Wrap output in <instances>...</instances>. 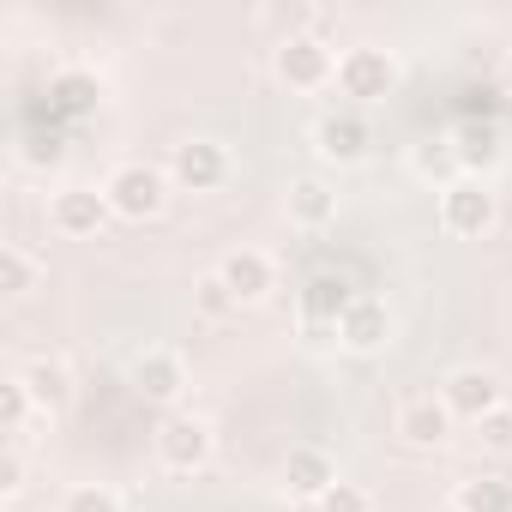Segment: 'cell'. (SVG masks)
<instances>
[{
    "label": "cell",
    "instance_id": "cell-7",
    "mask_svg": "<svg viewBox=\"0 0 512 512\" xmlns=\"http://www.w3.org/2000/svg\"><path fill=\"white\" fill-rule=\"evenodd\" d=\"M308 145L326 169H356L374 157V121L362 109H326V115H314Z\"/></svg>",
    "mask_w": 512,
    "mask_h": 512
},
{
    "label": "cell",
    "instance_id": "cell-27",
    "mask_svg": "<svg viewBox=\"0 0 512 512\" xmlns=\"http://www.w3.org/2000/svg\"><path fill=\"white\" fill-rule=\"evenodd\" d=\"M476 446H482L488 458H512V404H500L494 416L476 422Z\"/></svg>",
    "mask_w": 512,
    "mask_h": 512
},
{
    "label": "cell",
    "instance_id": "cell-21",
    "mask_svg": "<svg viewBox=\"0 0 512 512\" xmlns=\"http://www.w3.org/2000/svg\"><path fill=\"white\" fill-rule=\"evenodd\" d=\"M452 512H512V482L494 470H476L452 488Z\"/></svg>",
    "mask_w": 512,
    "mask_h": 512
},
{
    "label": "cell",
    "instance_id": "cell-22",
    "mask_svg": "<svg viewBox=\"0 0 512 512\" xmlns=\"http://www.w3.org/2000/svg\"><path fill=\"white\" fill-rule=\"evenodd\" d=\"M55 103H61L67 115H91V109L103 103V79L85 73V67H67V73H55Z\"/></svg>",
    "mask_w": 512,
    "mask_h": 512
},
{
    "label": "cell",
    "instance_id": "cell-15",
    "mask_svg": "<svg viewBox=\"0 0 512 512\" xmlns=\"http://www.w3.org/2000/svg\"><path fill=\"white\" fill-rule=\"evenodd\" d=\"M338 187L326 181V175H296L290 187H284V217H290V229H302V235H320V229H332L338 223Z\"/></svg>",
    "mask_w": 512,
    "mask_h": 512
},
{
    "label": "cell",
    "instance_id": "cell-11",
    "mask_svg": "<svg viewBox=\"0 0 512 512\" xmlns=\"http://www.w3.org/2000/svg\"><path fill=\"white\" fill-rule=\"evenodd\" d=\"M362 290L344 278V272H314L302 290H296V314H302V332L320 344V338H332L338 344V320L350 314V302H356Z\"/></svg>",
    "mask_w": 512,
    "mask_h": 512
},
{
    "label": "cell",
    "instance_id": "cell-5",
    "mask_svg": "<svg viewBox=\"0 0 512 512\" xmlns=\"http://www.w3.org/2000/svg\"><path fill=\"white\" fill-rule=\"evenodd\" d=\"M169 181L175 193H223L235 181V151L211 133H187L181 145H169Z\"/></svg>",
    "mask_w": 512,
    "mask_h": 512
},
{
    "label": "cell",
    "instance_id": "cell-16",
    "mask_svg": "<svg viewBox=\"0 0 512 512\" xmlns=\"http://www.w3.org/2000/svg\"><path fill=\"white\" fill-rule=\"evenodd\" d=\"M19 380H25L31 404H37L49 422H55V416L73 404V392H79V380H73V362H67V356H49V350H43V356H25V362H19Z\"/></svg>",
    "mask_w": 512,
    "mask_h": 512
},
{
    "label": "cell",
    "instance_id": "cell-9",
    "mask_svg": "<svg viewBox=\"0 0 512 512\" xmlns=\"http://www.w3.org/2000/svg\"><path fill=\"white\" fill-rule=\"evenodd\" d=\"M127 386L145 398V404H163V410H181L187 398V356L175 344H145L127 356Z\"/></svg>",
    "mask_w": 512,
    "mask_h": 512
},
{
    "label": "cell",
    "instance_id": "cell-10",
    "mask_svg": "<svg viewBox=\"0 0 512 512\" xmlns=\"http://www.w3.org/2000/svg\"><path fill=\"white\" fill-rule=\"evenodd\" d=\"M392 434H398V446H410V452H446L452 434H458V416L446 410L440 392H410V398H398V410H392Z\"/></svg>",
    "mask_w": 512,
    "mask_h": 512
},
{
    "label": "cell",
    "instance_id": "cell-13",
    "mask_svg": "<svg viewBox=\"0 0 512 512\" xmlns=\"http://www.w3.org/2000/svg\"><path fill=\"white\" fill-rule=\"evenodd\" d=\"M392 338H398V314L386 308V296H368L362 290L350 302V314L338 320V350L344 356H386Z\"/></svg>",
    "mask_w": 512,
    "mask_h": 512
},
{
    "label": "cell",
    "instance_id": "cell-30",
    "mask_svg": "<svg viewBox=\"0 0 512 512\" xmlns=\"http://www.w3.org/2000/svg\"><path fill=\"white\" fill-rule=\"evenodd\" d=\"M500 85H506V97H512V49H506V61H500Z\"/></svg>",
    "mask_w": 512,
    "mask_h": 512
},
{
    "label": "cell",
    "instance_id": "cell-6",
    "mask_svg": "<svg viewBox=\"0 0 512 512\" xmlns=\"http://www.w3.org/2000/svg\"><path fill=\"white\" fill-rule=\"evenodd\" d=\"M500 223V193L482 175H458L452 187H440V229L452 241H488Z\"/></svg>",
    "mask_w": 512,
    "mask_h": 512
},
{
    "label": "cell",
    "instance_id": "cell-28",
    "mask_svg": "<svg viewBox=\"0 0 512 512\" xmlns=\"http://www.w3.org/2000/svg\"><path fill=\"white\" fill-rule=\"evenodd\" d=\"M314 512H374V494H368L362 482H338V488H332Z\"/></svg>",
    "mask_w": 512,
    "mask_h": 512
},
{
    "label": "cell",
    "instance_id": "cell-17",
    "mask_svg": "<svg viewBox=\"0 0 512 512\" xmlns=\"http://www.w3.org/2000/svg\"><path fill=\"white\" fill-rule=\"evenodd\" d=\"M338 482H344V476H338V458H332L326 446H290V452H284V494H290V500L320 506Z\"/></svg>",
    "mask_w": 512,
    "mask_h": 512
},
{
    "label": "cell",
    "instance_id": "cell-26",
    "mask_svg": "<svg viewBox=\"0 0 512 512\" xmlns=\"http://www.w3.org/2000/svg\"><path fill=\"white\" fill-rule=\"evenodd\" d=\"M31 488V452L19 440H7V452H0V494H7V506Z\"/></svg>",
    "mask_w": 512,
    "mask_h": 512
},
{
    "label": "cell",
    "instance_id": "cell-24",
    "mask_svg": "<svg viewBox=\"0 0 512 512\" xmlns=\"http://www.w3.org/2000/svg\"><path fill=\"white\" fill-rule=\"evenodd\" d=\"M193 314H199V320H211V326H217V320H235V314H241V302L229 296V284L217 278V266L193 278Z\"/></svg>",
    "mask_w": 512,
    "mask_h": 512
},
{
    "label": "cell",
    "instance_id": "cell-1",
    "mask_svg": "<svg viewBox=\"0 0 512 512\" xmlns=\"http://www.w3.org/2000/svg\"><path fill=\"white\" fill-rule=\"evenodd\" d=\"M151 452H157V470H169V476H205L217 458V422L187 404L163 410V422L151 428Z\"/></svg>",
    "mask_w": 512,
    "mask_h": 512
},
{
    "label": "cell",
    "instance_id": "cell-25",
    "mask_svg": "<svg viewBox=\"0 0 512 512\" xmlns=\"http://www.w3.org/2000/svg\"><path fill=\"white\" fill-rule=\"evenodd\" d=\"M61 512H127V506H121V494L109 482H73L61 494Z\"/></svg>",
    "mask_w": 512,
    "mask_h": 512
},
{
    "label": "cell",
    "instance_id": "cell-18",
    "mask_svg": "<svg viewBox=\"0 0 512 512\" xmlns=\"http://www.w3.org/2000/svg\"><path fill=\"white\" fill-rule=\"evenodd\" d=\"M452 151H458V169H464V175L494 181V169H500V157H506V139H500V127H494V121L464 115V121L452 127Z\"/></svg>",
    "mask_w": 512,
    "mask_h": 512
},
{
    "label": "cell",
    "instance_id": "cell-2",
    "mask_svg": "<svg viewBox=\"0 0 512 512\" xmlns=\"http://www.w3.org/2000/svg\"><path fill=\"white\" fill-rule=\"evenodd\" d=\"M272 79L296 97H320L338 85V49L320 31H284L272 43Z\"/></svg>",
    "mask_w": 512,
    "mask_h": 512
},
{
    "label": "cell",
    "instance_id": "cell-23",
    "mask_svg": "<svg viewBox=\"0 0 512 512\" xmlns=\"http://www.w3.org/2000/svg\"><path fill=\"white\" fill-rule=\"evenodd\" d=\"M31 416H43V410L31 404L25 380H19V374H13V380H0V434L25 446V428H31Z\"/></svg>",
    "mask_w": 512,
    "mask_h": 512
},
{
    "label": "cell",
    "instance_id": "cell-14",
    "mask_svg": "<svg viewBox=\"0 0 512 512\" xmlns=\"http://www.w3.org/2000/svg\"><path fill=\"white\" fill-rule=\"evenodd\" d=\"M217 278L229 284V296L241 308H266L278 296V260L266 247H229L223 260H217Z\"/></svg>",
    "mask_w": 512,
    "mask_h": 512
},
{
    "label": "cell",
    "instance_id": "cell-20",
    "mask_svg": "<svg viewBox=\"0 0 512 512\" xmlns=\"http://www.w3.org/2000/svg\"><path fill=\"white\" fill-rule=\"evenodd\" d=\"M404 169H410L416 181H428L434 193L464 175V169H458V151H452V133H446V139H416V145L404 151Z\"/></svg>",
    "mask_w": 512,
    "mask_h": 512
},
{
    "label": "cell",
    "instance_id": "cell-12",
    "mask_svg": "<svg viewBox=\"0 0 512 512\" xmlns=\"http://www.w3.org/2000/svg\"><path fill=\"white\" fill-rule=\"evenodd\" d=\"M434 392H440V398H446V410H452L458 422H470V428H476L482 416H494L500 404H512V398H506V380H500L494 368H482V362H464V368H452V374H446Z\"/></svg>",
    "mask_w": 512,
    "mask_h": 512
},
{
    "label": "cell",
    "instance_id": "cell-8",
    "mask_svg": "<svg viewBox=\"0 0 512 512\" xmlns=\"http://www.w3.org/2000/svg\"><path fill=\"white\" fill-rule=\"evenodd\" d=\"M109 223H115V211H109V193L97 181H67L49 193V229L61 241H97Z\"/></svg>",
    "mask_w": 512,
    "mask_h": 512
},
{
    "label": "cell",
    "instance_id": "cell-3",
    "mask_svg": "<svg viewBox=\"0 0 512 512\" xmlns=\"http://www.w3.org/2000/svg\"><path fill=\"white\" fill-rule=\"evenodd\" d=\"M103 193H109V211H115L121 223H157V217L169 211L175 181H169L163 163L127 157V163H115V169L103 175Z\"/></svg>",
    "mask_w": 512,
    "mask_h": 512
},
{
    "label": "cell",
    "instance_id": "cell-4",
    "mask_svg": "<svg viewBox=\"0 0 512 512\" xmlns=\"http://www.w3.org/2000/svg\"><path fill=\"white\" fill-rule=\"evenodd\" d=\"M398 79H404V67H398V55L386 43H350V49H338V85L332 91L350 97V109L386 103L398 91Z\"/></svg>",
    "mask_w": 512,
    "mask_h": 512
},
{
    "label": "cell",
    "instance_id": "cell-19",
    "mask_svg": "<svg viewBox=\"0 0 512 512\" xmlns=\"http://www.w3.org/2000/svg\"><path fill=\"white\" fill-rule=\"evenodd\" d=\"M43 284H49V260L37 247H25V241L0 247V296H7V302H31Z\"/></svg>",
    "mask_w": 512,
    "mask_h": 512
},
{
    "label": "cell",
    "instance_id": "cell-29",
    "mask_svg": "<svg viewBox=\"0 0 512 512\" xmlns=\"http://www.w3.org/2000/svg\"><path fill=\"white\" fill-rule=\"evenodd\" d=\"M25 163H31V169H55V163H61V139H31V145H25Z\"/></svg>",
    "mask_w": 512,
    "mask_h": 512
}]
</instances>
